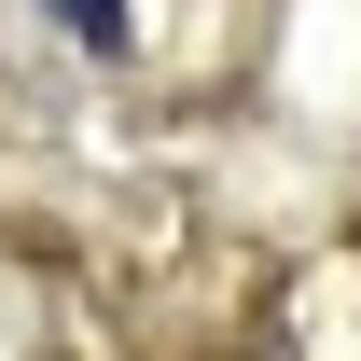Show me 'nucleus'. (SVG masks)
<instances>
[{
  "label": "nucleus",
  "mask_w": 361,
  "mask_h": 361,
  "mask_svg": "<svg viewBox=\"0 0 361 361\" xmlns=\"http://www.w3.org/2000/svg\"><path fill=\"white\" fill-rule=\"evenodd\" d=\"M56 28H70L84 56H126V0H56Z\"/></svg>",
  "instance_id": "1"
}]
</instances>
